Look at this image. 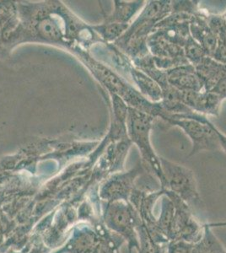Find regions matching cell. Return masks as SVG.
I'll use <instances>...</instances> for the list:
<instances>
[{
  "instance_id": "cell-2",
  "label": "cell",
  "mask_w": 226,
  "mask_h": 253,
  "mask_svg": "<svg viewBox=\"0 0 226 253\" xmlns=\"http://www.w3.org/2000/svg\"><path fill=\"white\" fill-rule=\"evenodd\" d=\"M155 117L129 107L127 118V132L129 139L140 151L142 164L147 172L155 175L160 181L162 189L166 188V181L161 168L160 157L155 154L150 141L153 122Z\"/></svg>"
},
{
  "instance_id": "cell-14",
  "label": "cell",
  "mask_w": 226,
  "mask_h": 253,
  "mask_svg": "<svg viewBox=\"0 0 226 253\" xmlns=\"http://www.w3.org/2000/svg\"><path fill=\"white\" fill-rule=\"evenodd\" d=\"M172 13L194 15L199 12L198 1H172Z\"/></svg>"
},
{
  "instance_id": "cell-12",
  "label": "cell",
  "mask_w": 226,
  "mask_h": 253,
  "mask_svg": "<svg viewBox=\"0 0 226 253\" xmlns=\"http://www.w3.org/2000/svg\"><path fill=\"white\" fill-rule=\"evenodd\" d=\"M207 25L217 39L218 45L226 42V20L223 15H207Z\"/></svg>"
},
{
  "instance_id": "cell-13",
  "label": "cell",
  "mask_w": 226,
  "mask_h": 253,
  "mask_svg": "<svg viewBox=\"0 0 226 253\" xmlns=\"http://www.w3.org/2000/svg\"><path fill=\"white\" fill-rule=\"evenodd\" d=\"M183 50L186 60L193 67L198 66L203 58L208 56L200 44H198L192 37L184 45Z\"/></svg>"
},
{
  "instance_id": "cell-9",
  "label": "cell",
  "mask_w": 226,
  "mask_h": 253,
  "mask_svg": "<svg viewBox=\"0 0 226 253\" xmlns=\"http://www.w3.org/2000/svg\"><path fill=\"white\" fill-rule=\"evenodd\" d=\"M195 69L201 81H203L204 90L207 91L211 90L218 81L226 76V65L218 63L209 56L203 58Z\"/></svg>"
},
{
  "instance_id": "cell-7",
  "label": "cell",
  "mask_w": 226,
  "mask_h": 253,
  "mask_svg": "<svg viewBox=\"0 0 226 253\" xmlns=\"http://www.w3.org/2000/svg\"><path fill=\"white\" fill-rule=\"evenodd\" d=\"M166 72L170 84L180 91L204 90L203 81L197 74L195 67L191 64L177 67Z\"/></svg>"
},
{
  "instance_id": "cell-16",
  "label": "cell",
  "mask_w": 226,
  "mask_h": 253,
  "mask_svg": "<svg viewBox=\"0 0 226 253\" xmlns=\"http://www.w3.org/2000/svg\"><path fill=\"white\" fill-rule=\"evenodd\" d=\"M214 131H215L216 136H217L221 150H224L226 153V135H225L223 132H221V130L219 129L215 125H214Z\"/></svg>"
},
{
  "instance_id": "cell-6",
  "label": "cell",
  "mask_w": 226,
  "mask_h": 253,
  "mask_svg": "<svg viewBox=\"0 0 226 253\" xmlns=\"http://www.w3.org/2000/svg\"><path fill=\"white\" fill-rule=\"evenodd\" d=\"M147 45L150 54L154 58L173 59L185 65L190 64L184 54L183 47L172 43L157 31H155L149 36Z\"/></svg>"
},
{
  "instance_id": "cell-17",
  "label": "cell",
  "mask_w": 226,
  "mask_h": 253,
  "mask_svg": "<svg viewBox=\"0 0 226 253\" xmlns=\"http://www.w3.org/2000/svg\"><path fill=\"white\" fill-rule=\"evenodd\" d=\"M223 16L225 17V19H226V12L225 13V14H223Z\"/></svg>"
},
{
  "instance_id": "cell-1",
  "label": "cell",
  "mask_w": 226,
  "mask_h": 253,
  "mask_svg": "<svg viewBox=\"0 0 226 253\" xmlns=\"http://www.w3.org/2000/svg\"><path fill=\"white\" fill-rule=\"evenodd\" d=\"M172 1H148L132 26L123 35V46L131 58L150 54L147 41L155 26L172 13Z\"/></svg>"
},
{
  "instance_id": "cell-15",
  "label": "cell",
  "mask_w": 226,
  "mask_h": 253,
  "mask_svg": "<svg viewBox=\"0 0 226 253\" xmlns=\"http://www.w3.org/2000/svg\"><path fill=\"white\" fill-rule=\"evenodd\" d=\"M212 58H214L218 63L226 65V43L221 44V45H218L217 48L215 50Z\"/></svg>"
},
{
  "instance_id": "cell-10",
  "label": "cell",
  "mask_w": 226,
  "mask_h": 253,
  "mask_svg": "<svg viewBox=\"0 0 226 253\" xmlns=\"http://www.w3.org/2000/svg\"><path fill=\"white\" fill-rule=\"evenodd\" d=\"M130 74L135 83L138 87V91L144 97L155 103H158L162 100V89L160 85L145 73L141 71L140 69H137L135 66H131Z\"/></svg>"
},
{
  "instance_id": "cell-8",
  "label": "cell",
  "mask_w": 226,
  "mask_h": 253,
  "mask_svg": "<svg viewBox=\"0 0 226 253\" xmlns=\"http://www.w3.org/2000/svg\"><path fill=\"white\" fill-rule=\"evenodd\" d=\"M207 15L199 10L192 15L190 21V34L198 44H200L206 54L212 58L217 48L218 41L207 25Z\"/></svg>"
},
{
  "instance_id": "cell-3",
  "label": "cell",
  "mask_w": 226,
  "mask_h": 253,
  "mask_svg": "<svg viewBox=\"0 0 226 253\" xmlns=\"http://www.w3.org/2000/svg\"><path fill=\"white\" fill-rule=\"evenodd\" d=\"M161 118L171 126H178L192 141L189 156L203 150H220V143L214 131V125L206 116L192 112L186 115H163Z\"/></svg>"
},
{
  "instance_id": "cell-11",
  "label": "cell",
  "mask_w": 226,
  "mask_h": 253,
  "mask_svg": "<svg viewBox=\"0 0 226 253\" xmlns=\"http://www.w3.org/2000/svg\"><path fill=\"white\" fill-rule=\"evenodd\" d=\"M145 5L144 1L118 2L116 9L115 18L118 23L129 25V22L135 17L137 12L141 11Z\"/></svg>"
},
{
  "instance_id": "cell-4",
  "label": "cell",
  "mask_w": 226,
  "mask_h": 253,
  "mask_svg": "<svg viewBox=\"0 0 226 253\" xmlns=\"http://www.w3.org/2000/svg\"><path fill=\"white\" fill-rule=\"evenodd\" d=\"M160 161L166 178V189L189 205H198L200 197L192 170L162 157H160Z\"/></svg>"
},
{
  "instance_id": "cell-5",
  "label": "cell",
  "mask_w": 226,
  "mask_h": 253,
  "mask_svg": "<svg viewBox=\"0 0 226 253\" xmlns=\"http://www.w3.org/2000/svg\"><path fill=\"white\" fill-rule=\"evenodd\" d=\"M225 98L212 91H181V101L199 114L219 116Z\"/></svg>"
}]
</instances>
